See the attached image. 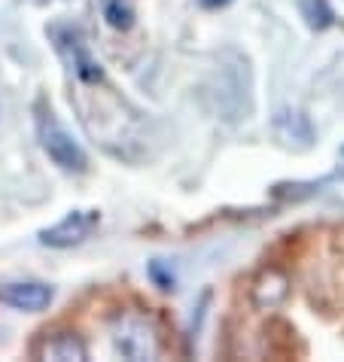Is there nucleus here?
I'll return each mask as SVG.
<instances>
[{
	"mask_svg": "<svg viewBox=\"0 0 344 362\" xmlns=\"http://www.w3.org/2000/svg\"><path fill=\"white\" fill-rule=\"evenodd\" d=\"M110 354L122 359H159L165 354V338L161 329L147 310L116 308L104 320Z\"/></svg>",
	"mask_w": 344,
	"mask_h": 362,
	"instance_id": "1",
	"label": "nucleus"
},
{
	"mask_svg": "<svg viewBox=\"0 0 344 362\" xmlns=\"http://www.w3.org/2000/svg\"><path fill=\"white\" fill-rule=\"evenodd\" d=\"M34 125H37V140L43 146V153L52 158V165H58L67 174H83L88 168V158L83 153V146L74 140V134L58 122L55 110L46 104L43 98L34 104Z\"/></svg>",
	"mask_w": 344,
	"mask_h": 362,
	"instance_id": "2",
	"label": "nucleus"
},
{
	"mask_svg": "<svg viewBox=\"0 0 344 362\" xmlns=\"http://www.w3.org/2000/svg\"><path fill=\"white\" fill-rule=\"evenodd\" d=\"M101 223L98 210H70L67 216H62L55 226H49L40 231V244L52 247V250H67L83 244L86 238H92V231Z\"/></svg>",
	"mask_w": 344,
	"mask_h": 362,
	"instance_id": "3",
	"label": "nucleus"
},
{
	"mask_svg": "<svg viewBox=\"0 0 344 362\" xmlns=\"http://www.w3.org/2000/svg\"><path fill=\"white\" fill-rule=\"evenodd\" d=\"M52 37H55L58 52H62L67 62H70V70L76 74V79H83V83H101V79H104V70H101V64L92 58L83 34H79L76 28L55 25L52 28Z\"/></svg>",
	"mask_w": 344,
	"mask_h": 362,
	"instance_id": "4",
	"label": "nucleus"
},
{
	"mask_svg": "<svg viewBox=\"0 0 344 362\" xmlns=\"http://www.w3.org/2000/svg\"><path fill=\"white\" fill-rule=\"evenodd\" d=\"M37 359H55V362H74L88 359V344L76 329H46L34 344Z\"/></svg>",
	"mask_w": 344,
	"mask_h": 362,
	"instance_id": "5",
	"label": "nucleus"
},
{
	"mask_svg": "<svg viewBox=\"0 0 344 362\" xmlns=\"http://www.w3.org/2000/svg\"><path fill=\"white\" fill-rule=\"evenodd\" d=\"M55 289L40 280H13V284H0V305L13 310H28V314H40L52 305Z\"/></svg>",
	"mask_w": 344,
	"mask_h": 362,
	"instance_id": "6",
	"label": "nucleus"
},
{
	"mask_svg": "<svg viewBox=\"0 0 344 362\" xmlns=\"http://www.w3.org/2000/svg\"><path fill=\"white\" fill-rule=\"evenodd\" d=\"M289 296V277L280 268H262L250 286V301L256 310H277Z\"/></svg>",
	"mask_w": 344,
	"mask_h": 362,
	"instance_id": "7",
	"label": "nucleus"
},
{
	"mask_svg": "<svg viewBox=\"0 0 344 362\" xmlns=\"http://www.w3.org/2000/svg\"><path fill=\"white\" fill-rule=\"evenodd\" d=\"M299 13L311 31H326L336 25V13H332L329 0H299Z\"/></svg>",
	"mask_w": 344,
	"mask_h": 362,
	"instance_id": "8",
	"label": "nucleus"
},
{
	"mask_svg": "<svg viewBox=\"0 0 344 362\" xmlns=\"http://www.w3.org/2000/svg\"><path fill=\"white\" fill-rule=\"evenodd\" d=\"M101 13H104V22L113 28V31H128V28L134 25L131 0H101Z\"/></svg>",
	"mask_w": 344,
	"mask_h": 362,
	"instance_id": "9",
	"label": "nucleus"
},
{
	"mask_svg": "<svg viewBox=\"0 0 344 362\" xmlns=\"http://www.w3.org/2000/svg\"><path fill=\"white\" fill-rule=\"evenodd\" d=\"M198 4L205 6V9H222V6H229L231 0H198Z\"/></svg>",
	"mask_w": 344,
	"mask_h": 362,
	"instance_id": "10",
	"label": "nucleus"
}]
</instances>
